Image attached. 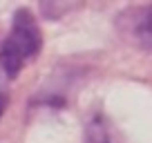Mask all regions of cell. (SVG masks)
<instances>
[{
	"mask_svg": "<svg viewBox=\"0 0 152 143\" xmlns=\"http://www.w3.org/2000/svg\"><path fill=\"white\" fill-rule=\"evenodd\" d=\"M43 47V36L38 29L36 18L31 16L29 9H18L14 14L11 31L7 40L0 47V65L9 78H16L18 72L27 65L29 61L38 56Z\"/></svg>",
	"mask_w": 152,
	"mask_h": 143,
	"instance_id": "1",
	"label": "cell"
},
{
	"mask_svg": "<svg viewBox=\"0 0 152 143\" xmlns=\"http://www.w3.org/2000/svg\"><path fill=\"white\" fill-rule=\"evenodd\" d=\"M116 29L128 43L152 52V5L130 7L116 16Z\"/></svg>",
	"mask_w": 152,
	"mask_h": 143,
	"instance_id": "2",
	"label": "cell"
},
{
	"mask_svg": "<svg viewBox=\"0 0 152 143\" xmlns=\"http://www.w3.org/2000/svg\"><path fill=\"white\" fill-rule=\"evenodd\" d=\"M5 105H7V98H5V94H0V116L5 112Z\"/></svg>",
	"mask_w": 152,
	"mask_h": 143,
	"instance_id": "3",
	"label": "cell"
}]
</instances>
